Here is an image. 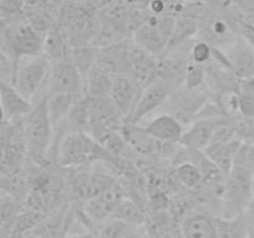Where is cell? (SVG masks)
Listing matches in <instances>:
<instances>
[{"label":"cell","instance_id":"6da1fadb","mask_svg":"<svg viewBox=\"0 0 254 238\" xmlns=\"http://www.w3.org/2000/svg\"><path fill=\"white\" fill-rule=\"evenodd\" d=\"M24 133L27 158L37 166H49L51 164L49 155L54 141L55 129L46 97L34 103L31 112L24 117Z\"/></svg>","mask_w":254,"mask_h":238},{"label":"cell","instance_id":"7a4b0ae2","mask_svg":"<svg viewBox=\"0 0 254 238\" xmlns=\"http://www.w3.org/2000/svg\"><path fill=\"white\" fill-rule=\"evenodd\" d=\"M111 160L102 143L91 134L83 131H68L60 141L56 154V163L60 168H78L93 163H106Z\"/></svg>","mask_w":254,"mask_h":238},{"label":"cell","instance_id":"3957f363","mask_svg":"<svg viewBox=\"0 0 254 238\" xmlns=\"http://www.w3.org/2000/svg\"><path fill=\"white\" fill-rule=\"evenodd\" d=\"M52 61L44 54L21 60L16 66L12 86L29 101L36 103L46 97Z\"/></svg>","mask_w":254,"mask_h":238},{"label":"cell","instance_id":"277c9868","mask_svg":"<svg viewBox=\"0 0 254 238\" xmlns=\"http://www.w3.org/2000/svg\"><path fill=\"white\" fill-rule=\"evenodd\" d=\"M254 170L242 164H235L226 178L225 192L217 216L230 218L245 215L252 198Z\"/></svg>","mask_w":254,"mask_h":238},{"label":"cell","instance_id":"5b68a950","mask_svg":"<svg viewBox=\"0 0 254 238\" xmlns=\"http://www.w3.org/2000/svg\"><path fill=\"white\" fill-rule=\"evenodd\" d=\"M44 37L45 35L36 31L29 22L4 24L1 31V52L17 64L27 57L42 55Z\"/></svg>","mask_w":254,"mask_h":238},{"label":"cell","instance_id":"8992f818","mask_svg":"<svg viewBox=\"0 0 254 238\" xmlns=\"http://www.w3.org/2000/svg\"><path fill=\"white\" fill-rule=\"evenodd\" d=\"M175 20L169 15L153 14L134 31L136 46L153 55H160L169 49Z\"/></svg>","mask_w":254,"mask_h":238},{"label":"cell","instance_id":"52a82bcc","mask_svg":"<svg viewBox=\"0 0 254 238\" xmlns=\"http://www.w3.org/2000/svg\"><path fill=\"white\" fill-rule=\"evenodd\" d=\"M171 86L173 84L168 78L159 76L154 81H151L148 86L144 87L135 109L127 123L139 124V121L143 120V118H145L148 114L153 113L154 111L164 106L171 93L175 91Z\"/></svg>","mask_w":254,"mask_h":238},{"label":"cell","instance_id":"ba28073f","mask_svg":"<svg viewBox=\"0 0 254 238\" xmlns=\"http://www.w3.org/2000/svg\"><path fill=\"white\" fill-rule=\"evenodd\" d=\"M207 101V96L201 88L191 89L184 86L175 89L165 104L171 109L168 113L175 116L186 126L195 120L198 112Z\"/></svg>","mask_w":254,"mask_h":238},{"label":"cell","instance_id":"9c48e42d","mask_svg":"<svg viewBox=\"0 0 254 238\" xmlns=\"http://www.w3.org/2000/svg\"><path fill=\"white\" fill-rule=\"evenodd\" d=\"M83 92H86L84 77L69 60L52 62L46 97L54 93H69L79 96Z\"/></svg>","mask_w":254,"mask_h":238},{"label":"cell","instance_id":"30bf717a","mask_svg":"<svg viewBox=\"0 0 254 238\" xmlns=\"http://www.w3.org/2000/svg\"><path fill=\"white\" fill-rule=\"evenodd\" d=\"M143 89V87L129 74L121 73L114 76L111 98L121 111L122 116L126 119V123L133 114Z\"/></svg>","mask_w":254,"mask_h":238},{"label":"cell","instance_id":"8fae6325","mask_svg":"<svg viewBox=\"0 0 254 238\" xmlns=\"http://www.w3.org/2000/svg\"><path fill=\"white\" fill-rule=\"evenodd\" d=\"M230 117H212V118H197L189 124L185 129L180 144L185 148L205 150L211 144L216 129L221 124L231 120Z\"/></svg>","mask_w":254,"mask_h":238},{"label":"cell","instance_id":"7c38bea8","mask_svg":"<svg viewBox=\"0 0 254 238\" xmlns=\"http://www.w3.org/2000/svg\"><path fill=\"white\" fill-rule=\"evenodd\" d=\"M181 238H218L215 215L202 208L191 211L179 223Z\"/></svg>","mask_w":254,"mask_h":238},{"label":"cell","instance_id":"4fadbf2b","mask_svg":"<svg viewBox=\"0 0 254 238\" xmlns=\"http://www.w3.org/2000/svg\"><path fill=\"white\" fill-rule=\"evenodd\" d=\"M231 68L240 79L254 77V49L240 35L225 50Z\"/></svg>","mask_w":254,"mask_h":238},{"label":"cell","instance_id":"5bb4252c","mask_svg":"<svg viewBox=\"0 0 254 238\" xmlns=\"http://www.w3.org/2000/svg\"><path fill=\"white\" fill-rule=\"evenodd\" d=\"M144 129L151 138L156 140L180 143L186 128L175 116L170 113H161L151 119Z\"/></svg>","mask_w":254,"mask_h":238},{"label":"cell","instance_id":"9a60e30c","mask_svg":"<svg viewBox=\"0 0 254 238\" xmlns=\"http://www.w3.org/2000/svg\"><path fill=\"white\" fill-rule=\"evenodd\" d=\"M0 101H1L2 119L11 120L24 118L34 108V103L25 98L11 83H0Z\"/></svg>","mask_w":254,"mask_h":238},{"label":"cell","instance_id":"2e32d148","mask_svg":"<svg viewBox=\"0 0 254 238\" xmlns=\"http://www.w3.org/2000/svg\"><path fill=\"white\" fill-rule=\"evenodd\" d=\"M197 34H200V40L222 50L228 49L238 36V34L235 35V31L231 29L230 22L221 17L208 19L207 21L201 24Z\"/></svg>","mask_w":254,"mask_h":238},{"label":"cell","instance_id":"e0dca14e","mask_svg":"<svg viewBox=\"0 0 254 238\" xmlns=\"http://www.w3.org/2000/svg\"><path fill=\"white\" fill-rule=\"evenodd\" d=\"M27 163L21 170L10 175H1V191L12 196L21 202H26L32 191V180H34V170L27 169Z\"/></svg>","mask_w":254,"mask_h":238},{"label":"cell","instance_id":"ac0fdd59","mask_svg":"<svg viewBox=\"0 0 254 238\" xmlns=\"http://www.w3.org/2000/svg\"><path fill=\"white\" fill-rule=\"evenodd\" d=\"M71 217L69 211L59 207L56 211L47 213L34 231L40 238H66Z\"/></svg>","mask_w":254,"mask_h":238},{"label":"cell","instance_id":"d6986e66","mask_svg":"<svg viewBox=\"0 0 254 238\" xmlns=\"http://www.w3.org/2000/svg\"><path fill=\"white\" fill-rule=\"evenodd\" d=\"M242 143L243 140L241 138L235 139L230 143H211L203 151L208 159L227 176L235 165L236 155Z\"/></svg>","mask_w":254,"mask_h":238},{"label":"cell","instance_id":"ffe728a7","mask_svg":"<svg viewBox=\"0 0 254 238\" xmlns=\"http://www.w3.org/2000/svg\"><path fill=\"white\" fill-rule=\"evenodd\" d=\"M92 98L83 92L74 99L69 113L67 116V125L69 131H83L88 133L91 120Z\"/></svg>","mask_w":254,"mask_h":238},{"label":"cell","instance_id":"44dd1931","mask_svg":"<svg viewBox=\"0 0 254 238\" xmlns=\"http://www.w3.org/2000/svg\"><path fill=\"white\" fill-rule=\"evenodd\" d=\"M114 76L94 64L84 79V91L92 99L111 97Z\"/></svg>","mask_w":254,"mask_h":238},{"label":"cell","instance_id":"7402d4cb","mask_svg":"<svg viewBox=\"0 0 254 238\" xmlns=\"http://www.w3.org/2000/svg\"><path fill=\"white\" fill-rule=\"evenodd\" d=\"M25 202L1 191L0 198V238H11L15 221L25 208Z\"/></svg>","mask_w":254,"mask_h":238},{"label":"cell","instance_id":"603a6c76","mask_svg":"<svg viewBox=\"0 0 254 238\" xmlns=\"http://www.w3.org/2000/svg\"><path fill=\"white\" fill-rule=\"evenodd\" d=\"M218 238H248L253 228L245 215L226 218L215 215Z\"/></svg>","mask_w":254,"mask_h":238},{"label":"cell","instance_id":"cb8c5ba5","mask_svg":"<svg viewBox=\"0 0 254 238\" xmlns=\"http://www.w3.org/2000/svg\"><path fill=\"white\" fill-rule=\"evenodd\" d=\"M42 54L49 57L52 62L60 60H68L69 47H67L66 37L61 29H59L56 24L51 26V29L46 32L42 45Z\"/></svg>","mask_w":254,"mask_h":238},{"label":"cell","instance_id":"d4e9b609","mask_svg":"<svg viewBox=\"0 0 254 238\" xmlns=\"http://www.w3.org/2000/svg\"><path fill=\"white\" fill-rule=\"evenodd\" d=\"M148 217L146 208L129 197H124L111 216V218H117L133 226H145Z\"/></svg>","mask_w":254,"mask_h":238},{"label":"cell","instance_id":"484cf974","mask_svg":"<svg viewBox=\"0 0 254 238\" xmlns=\"http://www.w3.org/2000/svg\"><path fill=\"white\" fill-rule=\"evenodd\" d=\"M179 183L188 190H197L202 183V173L198 166L191 160H184L176 165L174 171Z\"/></svg>","mask_w":254,"mask_h":238},{"label":"cell","instance_id":"4316f807","mask_svg":"<svg viewBox=\"0 0 254 238\" xmlns=\"http://www.w3.org/2000/svg\"><path fill=\"white\" fill-rule=\"evenodd\" d=\"M97 54H98V50L96 49L77 46L69 50L68 60L76 66V68L81 72L82 76L86 77L87 73L91 71L92 67L96 64Z\"/></svg>","mask_w":254,"mask_h":238},{"label":"cell","instance_id":"83f0119b","mask_svg":"<svg viewBox=\"0 0 254 238\" xmlns=\"http://www.w3.org/2000/svg\"><path fill=\"white\" fill-rule=\"evenodd\" d=\"M207 77L205 64L195 63L190 60L184 76V86L191 89H198L203 86Z\"/></svg>","mask_w":254,"mask_h":238},{"label":"cell","instance_id":"f1b7e54d","mask_svg":"<svg viewBox=\"0 0 254 238\" xmlns=\"http://www.w3.org/2000/svg\"><path fill=\"white\" fill-rule=\"evenodd\" d=\"M212 50L213 46H211L208 42L203 41V40L193 41L190 47V60L195 63L206 66L212 61Z\"/></svg>","mask_w":254,"mask_h":238},{"label":"cell","instance_id":"f546056e","mask_svg":"<svg viewBox=\"0 0 254 238\" xmlns=\"http://www.w3.org/2000/svg\"><path fill=\"white\" fill-rule=\"evenodd\" d=\"M235 123L243 143L254 145V117L253 118H243L240 116L236 118Z\"/></svg>","mask_w":254,"mask_h":238},{"label":"cell","instance_id":"4dcf8cb0","mask_svg":"<svg viewBox=\"0 0 254 238\" xmlns=\"http://www.w3.org/2000/svg\"><path fill=\"white\" fill-rule=\"evenodd\" d=\"M236 27H237V34L254 49V25L241 17L236 22Z\"/></svg>","mask_w":254,"mask_h":238},{"label":"cell","instance_id":"1f68e13d","mask_svg":"<svg viewBox=\"0 0 254 238\" xmlns=\"http://www.w3.org/2000/svg\"><path fill=\"white\" fill-rule=\"evenodd\" d=\"M237 7L242 19L254 25V0H237Z\"/></svg>","mask_w":254,"mask_h":238},{"label":"cell","instance_id":"d6a6232c","mask_svg":"<svg viewBox=\"0 0 254 238\" xmlns=\"http://www.w3.org/2000/svg\"><path fill=\"white\" fill-rule=\"evenodd\" d=\"M246 218L248 220V222L251 223L252 228L254 230V176H253V191H252V198L250 201V205H248L247 210L245 212Z\"/></svg>","mask_w":254,"mask_h":238},{"label":"cell","instance_id":"836d02e7","mask_svg":"<svg viewBox=\"0 0 254 238\" xmlns=\"http://www.w3.org/2000/svg\"><path fill=\"white\" fill-rule=\"evenodd\" d=\"M66 238H99V236H98V231H88V232L82 233V235L67 236Z\"/></svg>","mask_w":254,"mask_h":238},{"label":"cell","instance_id":"e575fe53","mask_svg":"<svg viewBox=\"0 0 254 238\" xmlns=\"http://www.w3.org/2000/svg\"><path fill=\"white\" fill-rule=\"evenodd\" d=\"M15 238H40V237L36 235V232H35V231H30V232L24 233V235H20Z\"/></svg>","mask_w":254,"mask_h":238},{"label":"cell","instance_id":"d590c367","mask_svg":"<svg viewBox=\"0 0 254 238\" xmlns=\"http://www.w3.org/2000/svg\"><path fill=\"white\" fill-rule=\"evenodd\" d=\"M248 238H254V230L252 231V233H251V235H250V237H248Z\"/></svg>","mask_w":254,"mask_h":238}]
</instances>
